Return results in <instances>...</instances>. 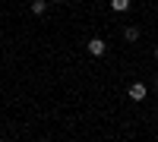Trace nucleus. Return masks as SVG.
Here are the masks:
<instances>
[{
  "mask_svg": "<svg viewBox=\"0 0 158 142\" xmlns=\"http://www.w3.org/2000/svg\"><path fill=\"white\" fill-rule=\"evenodd\" d=\"M89 54L92 57H104V54H108V41H104V38H89Z\"/></svg>",
  "mask_w": 158,
  "mask_h": 142,
  "instance_id": "obj_1",
  "label": "nucleus"
},
{
  "mask_svg": "<svg viewBox=\"0 0 158 142\" xmlns=\"http://www.w3.org/2000/svg\"><path fill=\"white\" fill-rule=\"evenodd\" d=\"M130 98H133V101H146V85H142V82H133V85H130V92H127Z\"/></svg>",
  "mask_w": 158,
  "mask_h": 142,
  "instance_id": "obj_2",
  "label": "nucleus"
},
{
  "mask_svg": "<svg viewBox=\"0 0 158 142\" xmlns=\"http://www.w3.org/2000/svg\"><path fill=\"white\" fill-rule=\"evenodd\" d=\"M44 10H48V0H32V13L35 16H44Z\"/></svg>",
  "mask_w": 158,
  "mask_h": 142,
  "instance_id": "obj_3",
  "label": "nucleus"
},
{
  "mask_svg": "<svg viewBox=\"0 0 158 142\" xmlns=\"http://www.w3.org/2000/svg\"><path fill=\"white\" fill-rule=\"evenodd\" d=\"M123 38H127V41H139V29H136V25H127V29H123Z\"/></svg>",
  "mask_w": 158,
  "mask_h": 142,
  "instance_id": "obj_4",
  "label": "nucleus"
},
{
  "mask_svg": "<svg viewBox=\"0 0 158 142\" xmlns=\"http://www.w3.org/2000/svg\"><path fill=\"white\" fill-rule=\"evenodd\" d=\"M111 10L114 13H127L130 10V0H111Z\"/></svg>",
  "mask_w": 158,
  "mask_h": 142,
  "instance_id": "obj_5",
  "label": "nucleus"
},
{
  "mask_svg": "<svg viewBox=\"0 0 158 142\" xmlns=\"http://www.w3.org/2000/svg\"><path fill=\"white\" fill-rule=\"evenodd\" d=\"M155 60H158V44H155Z\"/></svg>",
  "mask_w": 158,
  "mask_h": 142,
  "instance_id": "obj_6",
  "label": "nucleus"
},
{
  "mask_svg": "<svg viewBox=\"0 0 158 142\" xmlns=\"http://www.w3.org/2000/svg\"><path fill=\"white\" fill-rule=\"evenodd\" d=\"M51 3H60V0H51Z\"/></svg>",
  "mask_w": 158,
  "mask_h": 142,
  "instance_id": "obj_7",
  "label": "nucleus"
},
{
  "mask_svg": "<svg viewBox=\"0 0 158 142\" xmlns=\"http://www.w3.org/2000/svg\"><path fill=\"white\" fill-rule=\"evenodd\" d=\"M155 85H158V82H155Z\"/></svg>",
  "mask_w": 158,
  "mask_h": 142,
  "instance_id": "obj_8",
  "label": "nucleus"
}]
</instances>
